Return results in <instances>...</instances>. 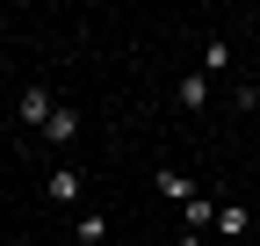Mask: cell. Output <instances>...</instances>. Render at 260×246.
<instances>
[{
  "label": "cell",
  "instance_id": "4",
  "mask_svg": "<svg viewBox=\"0 0 260 246\" xmlns=\"http://www.w3.org/2000/svg\"><path fill=\"white\" fill-rule=\"evenodd\" d=\"M73 138H80V109H65V102H58V116L44 123V145H73Z\"/></svg>",
  "mask_w": 260,
  "mask_h": 246
},
{
  "label": "cell",
  "instance_id": "8",
  "mask_svg": "<svg viewBox=\"0 0 260 246\" xmlns=\"http://www.w3.org/2000/svg\"><path fill=\"white\" fill-rule=\"evenodd\" d=\"M203 73H210V80H217V73H232V44H224V37L203 44Z\"/></svg>",
  "mask_w": 260,
  "mask_h": 246
},
{
  "label": "cell",
  "instance_id": "3",
  "mask_svg": "<svg viewBox=\"0 0 260 246\" xmlns=\"http://www.w3.org/2000/svg\"><path fill=\"white\" fill-rule=\"evenodd\" d=\"M44 203H80V167H51L44 174Z\"/></svg>",
  "mask_w": 260,
  "mask_h": 246
},
{
  "label": "cell",
  "instance_id": "1",
  "mask_svg": "<svg viewBox=\"0 0 260 246\" xmlns=\"http://www.w3.org/2000/svg\"><path fill=\"white\" fill-rule=\"evenodd\" d=\"M15 116L29 123V131H44V123L58 116V95H51V87H22V102H15Z\"/></svg>",
  "mask_w": 260,
  "mask_h": 246
},
{
  "label": "cell",
  "instance_id": "6",
  "mask_svg": "<svg viewBox=\"0 0 260 246\" xmlns=\"http://www.w3.org/2000/svg\"><path fill=\"white\" fill-rule=\"evenodd\" d=\"M152 181H159V196H174V203H195V181H188L181 167H159Z\"/></svg>",
  "mask_w": 260,
  "mask_h": 246
},
{
  "label": "cell",
  "instance_id": "10",
  "mask_svg": "<svg viewBox=\"0 0 260 246\" xmlns=\"http://www.w3.org/2000/svg\"><path fill=\"white\" fill-rule=\"evenodd\" d=\"M73 246H80V239H73Z\"/></svg>",
  "mask_w": 260,
  "mask_h": 246
},
{
  "label": "cell",
  "instance_id": "5",
  "mask_svg": "<svg viewBox=\"0 0 260 246\" xmlns=\"http://www.w3.org/2000/svg\"><path fill=\"white\" fill-rule=\"evenodd\" d=\"M246 225H253L246 203H217V232H224V239H246Z\"/></svg>",
  "mask_w": 260,
  "mask_h": 246
},
{
  "label": "cell",
  "instance_id": "2",
  "mask_svg": "<svg viewBox=\"0 0 260 246\" xmlns=\"http://www.w3.org/2000/svg\"><path fill=\"white\" fill-rule=\"evenodd\" d=\"M174 102H181L188 116H203V109H210V73H203V66L181 73V80H174Z\"/></svg>",
  "mask_w": 260,
  "mask_h": 246
},
{
  "label": "cell",
  "instance_id": "7",
  "mask_svg": "<svg viewBox=\"0 0 260 246\" xmlns=\"http://www.w3.org/2000/svg\"><path fill=\"white\" fill-rule=\"evenodd\" d=\"M181 218H188V232H195V239H203V232L217 225V203H210V196H195V203H181Z\"/></svg>",
  "mask_w": 260,
  "mask_h": 246
},
{
  "label": "cell",
  "instance_id": "9",
  "mask_svg": "<svg viewBox=\"0 0 260 246\" xmlns=\"http://www.w3.org/2000/svg\"><path fill=\"white\" fill-rule=\"evenodd\" d=\"M102 232H109V218H102V210H87V218H80V232H73V239H80V246H102Z\"/></svg>",
  "mask_w": 260,
  "mask_h": 246
}]
</instances>
